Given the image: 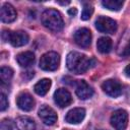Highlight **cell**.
I'll return each instance as SVG.
<instances>
[{
  "instance_id": "cell-14",
  "label": "cell",
  "mask_w": 130,
  "mask_h": 130,
  "mask_svg": "<svg viewBox=\"0 0 130 130\" xmlns=\"http://www.w3.org/2000/svg\"><path fill=\"white\" fill-rule=\"evenodd\" d=\"M84 117H85V110L83 108H74L66 114L65 121L69 124H78L83 121Z\"/></svg>"
},
{
  "instance_id": "cell-16",
  "label": "cell",
  "mask_w": 130,
  "mask_h": 130,
  "mask_svg": "<svg viewBox=\"0 0 130 130\" xmlns=\"http://www.w3.org/2000/svg\"><path fill=\"white\" fill-rule=\"evenodd\" d=\"M16 61L21 67H28L35 61V54L30 51H25V52L19 53L16 56Z\"/></svg>"
},
{
  "instance_id": "cell-4",
  "label": "cell",
  "mask_w": 130,
  "mask_h": 130,
  "mask_svg": "<svg viewBox=\"0 0 130 130\" xmlns=\"http://www.w3.org/2000/svg\"><path fill=\"white\" fill-rule=\"evenodd\" d=\"M110 122L116 130H125L128 125V113L123 109L116 110L113 112Z\"/></svg>"
},
{
  "instance_id": "cell-9",
  "label": "cell",
  "mask_w": 130,
  "mask_h": 130,
  "mask_svg": "<svg viewBox=\"0 0 130 130\" xmlns=\"http://www.w3.org/2000/svg\"><path fill=\"white\" fill-rule=\"evenodd\" d=\"M54 102L60 108H65L72 103L71 93L65 88H58L54 92Z\"/></svg>"
},
{
  "instance_id": "cell-23",
  "label": "cell",
  "mask_w": 130,
  "mask_h": 130,
  "mask_svg": "<svg viewBox=\"0 0 130 130\" xmlns=\"http://www.w3.org/2000/svg\"><path fill=\"white\" fill-rule=\"evenodd\" d=\"M8 108V101L4 93H0V111H5Z\"/></svg>"
},
{
  "instance_id": "cell-26",
  "label": "cell",
  "mask_w": 130,
  "mask_h": 130,
  "mask_svg": "<svg viewBox=\"0 0 130 130\" xmlns=\"http://www.w3.org/2000/svg\"><path fill=\"white\" fill-rule=\"evenodd\" d=\"M68 13H69L70 15H72V16H73V15H76V13H77V9L74 8V7H73V8H70V9L68 10Z\"/></svg>"
},
{
  "instance_id": "cell-21",
  "label": "cell",
  "mask_w": 130,
  "mask_h": 130,
  "mask_svg": "<svg viewBox=\"0 0 130 130\" xmlns=\"http://www.w3.org/2000/svg\"><path fill=\"white\" fill-rule=\"evenodd\" d=\"M93 13V7L89 4H85L83 6L82 12H81V19L82 20H88L90 18V16Z\"/></svg>"
},
{
  "instance_id": "cell-24",
  "label": "cell",
  "mask_w": 130,
  "mask_h": 130,
  "mask_svg": "<svg viewBox=\"0 0 130 130\" xmlns=\"http://www.w3.org/2000/svg\"><path fill=\"white\" fill-rule=\"evenodd\" d=\"M122 55L125 56V57H130V41L128 42V44L124 48V51L122 52Z\"/></svg>"
},
{
  "instance_id": "cell-3",
  "label": "cell",
  "mask_w": 130,
  "mask_h": 130,
  "mask_svg": "<svg viewBox=\"0 0 130 130\" xmlns=\"http://www.w3.org/2000/svg\"><path fill=\"white\" fill-rule=\"evenodd\" d=\"M60 65V55L56 52H47L40 59V67L45 71H55Z\"/></svg>"
},
{
  "instance_id": "cell-10",
  "label": "cell",
  "mask_w": 130,
  "mask_h": 130,
  "mask_svg": "<svg viewBox=\"0 0 130 130\" xmlns=\"http://www.w3.org/2000/svg\"><path fill=\"white\" fill-rule=\"evenodd\" d=\"M28 35L23 30H15L10 31L9 34V40L8 42L13 47H21L28 43Z\"/></svg>"
},
{
  "instance_id": "cell-11",
  "label": "cell",
  "mask_w": 130,
  "mask_h": 130,
  "mask_svg": "<svg viewBox=\"0 0 130 130\" xmlns=\"http://www.w3.org/2000/svg\"><path fill=\"white\" fill-rule=\"evenodd\" d=\"M75 92L80 100H87L92 96L93 89L85 80H78L76 82Z\"/></svg>"
},
{
  "instance_id": "cell-2",
  "label": "cell",
  "mask_w": 130,
  "mask_h": 130,
  "mask_svg": "<svg viewBox=\"0 0 130 130\" xmlns=\"http://www.w3.org/2000/svg\"><path fill=\"white\" fill-rule=\"evenodd\" d=\"M42 23L52 31H60L64 26L63 18L59 11L55 9H47L42 14Z\"/></svg>"
},
{
  "instance_id": "cell-12",
  "label": "cell",
  "mask_w": 130,
  "mask_h": 130,
  "mask_svg": "<svg viewBox=\"0 0 130 130\" xmlns=\"http://www.w3.org/2000/svg\"><path fill=\"white\" fill-rule=\"evenodd\" d=\"M17 13L14 7L9 3H4L0 10V19L2 22L10 23L16 19Z\"/></svg>"
},
{
  "instance_id": "cell-6",
  "label": "cell",
  "mask_w": 130,
  "mask_h": 130,
  "mask_svg": "<svg viewBox=\"0 0 130 130\" xmlns=\"http://www.w3.org/2000/svg\"><path fill=\"white\" fill-rule=\"evenodd\" d=\"M91 31L86 27L78 28L73 36L74 42L81 48H88L91 44Z\"/></svg>"
},
{
  "instance_id": "cell-7",
  "label": "cell",
  "mask_w": 130,
  "mask_h": 130,
  "mask_svg": "<svg viewBox=\"0 0 130 130\" xmlns=\"http://www.w3.org/2000/svg\"><path fill=\"white\" fill-rule=\"evenodd\" d=\"M39 117L42 122L46 125H54L57 122V114L56 112L49 106L44 105L39 110Z\"/></svg>"
},
{
  "instance_id": "cell-25",
  "label": "cell",
  "mask_w": 130,
  "mask_h": 130,
  "mask_svg": "<svg viewBox=\"0 0 130 130\" xmlns=\"http://www.w3.org/2000/svg\"><path fill=\"white\" fill-rule=\"evenodd\" d=\"M124 73H125V75H126L127 77L130 78V64L126 66V68H125V70H124Z\"/></svg>"
},
{
  "instance_id": "cell-15",
  "label": "cell",
  "mask_w": 130,
  "mask_h": 130,
  "mask_svg": "<svg viewBox=\"0 0 130 130\" xmlns=\"http://www.w3.org/2000/svg\"><path fill=\"white\" fill-rule=\"evenodd\" d=\"M15 125L18 130H35L36 123L35 121L27 116H20L16 119Z\"/></svg>"
},
{
  "instance_id": "cell-5",
  "label": "cell",
  "mask_w": 130,
  "mask_h": 130,
  "mask_svg": "<svg viewBox=\"0 0 130 130\" xmlns=\"http://www.w3.org/2000/svg\"><path fill=\"white\" fill-rule=\"evenodd\" d=\"M95 27L101 32L114 34L117 30V22L113 18L107 16H100L95 20Z\"/></svg>"
},
{
  "instance_id": "cell-17",
  "label": "cell",
  "mask_w": 130,
  "mask_h": 130,
  "mask_svg": "<svg viewBox=\"0 0 130 130\" xmlns=\"http://www.w3.org/2000/svg\"><path fill=\"white\" fill-rule=\"evenodd\" d=\"M51 84H52V82L49 78H43L35 84L34 90L39 95H45L49 91V89L51 87Z\"/></svg>"
},
{
  "instance_id": "cell-19",
  "label": "cell",
  "mask_w": 130,
  "mask_h": 130,
  "mask_svg": "<svg viewBox=\"0 0 130 130\" xmlns=\"http://www.w3.org/2000/svg\"><path fill=\"white\" fill-rule=\"evenodd\" d=\"M124 2L122 0H105L102 2V5L112 11H119L122 6H123Z\"/></svg>"
},
{
  "instance_id": "cell-22",
  "label": "cell",
  "mask_w": 130,
  "mask_h": 130,
  "mask_svg": "<svg viewBox=\"0 0 130 130\" xmlns=\"http://www.w3.org/2000/svg\"><path fill=\"white\" fill-rule=\"evenodd\" d=\"M1 130H13L14 129V123L10 119H3L1 121Z\"/></svg>"
},
{
  "instance_id": "cell-13",
  "label": "cell",
  "mask_w": 130,
  "mask_h": 130,
  "mask_svg": "<svg viewBox=\"0 0 130 130\" xmlns=\"http://www.w3.org/2000/svg\"><path fill=\"white\" fill-rule=\"evenodd\" d=\"M16 104H17V106H18V108L20 110L28 112V111L34 109V107H35V100H34V98L28 92H21L17 96Z\"/></svg>"
},
{
  "instance_id": "cell-1",
  "label": "cell",
  "mask_w": 130,
  "mask_h": 130,
  "mask_svg": "<svg viewBox=\"0 0 130 130\" xmlns=\"http://www.w3.org/2000/svg\"><path fill=\"white\" fill-rule=\"evenodd\" d=\"M94 63L95 61L93 59L88 58L84 54L75 51L70 52L66 58L67 68L75 74H81L86 72L88 69L94 66Z\"/></svg>"
},
{
  "instance_id": "cell-18",
  "label": "cell",
  "mask_w": 130,
  "mask_h": 130,
  "mask_svg": "<svg viewBox=\"0 0 130 130\" xmlns=\"http://www.w3.org/2000/svg\"><path fill=\"white\" fill-rule=\"evenodd\" d=\"M96 49L102 54H108L112 50V40L108 37H102L96 42Z\"/></svg>"
},
{
  "instance_id": "cell-27",
  "label": "cell",
  "mask_w": 130,
  "mask_h": 130,
  "mask_svg": "<svg viewBox=\"0 0 130 130\" xmlns=\"http://www.w3.org/2000/svg\"><path fill=\"white\" fill-rule=\"evenodd\" d=\"M58 4H61V5H67L70 3V1H65V2H61V1H57Z\"/></svg>"
},
{
  "instance_id": "cell-20",
  "label": "cell",
  "mask_w": 130,
  "mask_h": 130,
  "mask_svg": "<svg viewBox=\"0 0 130 130\" xmlns=\"http://www.w3.org/2000/svg\"><path fill=\"white\" fill-rule=\"evenodd\" d=\"M12 76H13V70L10 67H6V66L1 67V69H0V79H1V82L3 84L8 83L11 80Z\"/></svg>"
},
{
  "instance_id": "cell-8",
  "label": "cell",
  "mask_w": 130,
  "mask_h": 130,
  "mask_svg": "<svg viewBox=\"0 0 130 130\" xmlns=\"http://www.w3.org/2000/svg\"><path fill=\"white\" fill-rule=\"evenodd\" d=\"M102 88L104 92L111 98H117L122 93V86L115 79H108L104 81L102 84Z\"/></svg>"
}]
</instances>
